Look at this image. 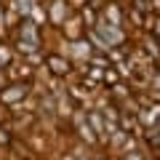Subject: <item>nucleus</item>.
Segmentation results:
<instances>
[{
    "label": "nucleus",
    "mask_w": 160,
    "mask_h": 160,
    "mask_svg": "<svg viewBox=\"0 0 160 160\" xmlns=\"http://www.w3.org/2000/svg\"><path fill=\"white\" fill-rule=\"evenodd\" d=\"M93 29H96V35L107 43L109 48H115V46H123L126 43V32H123V27H115V24H109V22H104L102 16H99V22L93 24Z\"/></svg>",
    "instance_id": "obj_1"
},
{
    "label": "nucleus",
    "mask_w": 160,
    "mask_h": 160,
    "mask_svg": "<svg viewBox=\"0 0 160 160\" xmlns=\"http://www.w3.org/2000/svg\"><path fill=\"white\" fill-rule=\"evenodd\" d=\"M48 19H51L53 24H64L67 22V3H64V0H53L51 8H48Z\"/></svg>",
    "instance_id": "obj_2"
},
{
    "label": "nucleus",
    "mask_w": 160,
    "mask_h": 160,
    "mask_svg": "<svg viewBox=\"0 0 160 160\" xmlns=\"http://www.w3.org/2000/svg\"><path fill=\"white\" fill-rule=\"evenodd\" d=\"M102 19H104V22H109V24H115V27H123V8H120L118 3H109V6L104 8Z\"/></svg>",
    "instance_id": "obj_3"
},
{
    "label": "nucleus",
    "mask_w": 160,
    "mask_h": 160,
    "mask_svg": "<svg viewBox=\"0 0 160 160\" xmlns=\"http://www.w3.org/2000/svg\"><path fill=\"white\" fill-rule=\"evenodd\" d=\"M48 67H51V72L64 75L69 69V64H67V59H62V56H48Z\"/></svg>",
    "instance_id": "obj_4"
},
{
    "label": "nucleus",
    "mask_w": 160,
    "mask_h": 160,
    "mask_svg": "<svg viewBox=\"0 0 160 160\" xmlns=\"http://www.w3.org/2000/svg\"><path fill=\"white\" fill-rule=\"evenodd\" d=\"M91 43H88V40H75L72 43V53H78V56H83V59H88L91 56Z\"/></svg>",
    "instance_id": "obj_5"
},
{
    "label": "nucleus",
    "mask_w": 160,
    "mask_h": 160,
    "mask_svg": "<svg viewBox=\"0 0 160 160\" xmlns=\"http://www.w3.org/2000/svg\"><path fill=\"white\" fill-rule=\"evenodd\" d=\"M144 48L149 51V59H155V62L160 59V43L152 38V35H147V38H144Z\"/></svg>",
    "instance_id": "obj_6"
},
{
    "label": "nucleus",
    "mask_w": 160,
    "mask_h": 160,
    "mask_svg": "<svg viewBox=\"0 0 160 160\" xmlns=\"http://www.w3.org/2000/svg\"><path fill=\"white\" fill-rule=\"evenodd\" d=\"M22 96H24V88H8V91H3V102L6 104L22 102Z\"/></svg>",
    "instance_id": "obj_7"
},
{
    "label": "nucleus",
    "mask_w": 160,
    "mask_h": 160,
    "mask_svg": "<svg viewBox=\"0 0 160 160\" xmlns=\"http://www.w3.org/2000/svg\"><path fill=\"white\" fill-rule=\"evenodd\" d=\"M149 13H160V0H149Z\"/></svg>",
    "instance_id": "obj_8"
},
{
    "label": "nucleus",
    "mask_w": 160,
    "mask_h": 160,
    "mask_svg": "<svg viewBox=\"0 0 160 160\" xmlns=\"http://www.w3.org/2000/svg\"><path fill=\"white\" fill-rule=\"evenodd\" d=\"M8 62V51H6V48H0V64H6Z\"/></svg>",
    "instance_id": "obj_9"
},
{
    "label": "nucleus",
    "mask_w": 160,
    "mask_h": 160,
    "mask_svg": "<svg viewBox=\"0 0 160 160\" xmlns=\"http://www.w3.org/2000/svg\"><path fill=\"white\" fill-rule=\"evenodd\" d=\"M152 139H155V147H160V131H158V133H155V136H152Z\"/></svg>",
    "instance_id": "obj_10"
},
{
    "label": "nucleus",
    "mask_w": 160,
    "mask_h": 160,
    "mask_svg": "<svg viewBox=\"0 0 160 160\" xmlns=\"http://www.w3.org/2000/svg\"><path fill=\"white\" fill-rule=\"evenodd\" d=\"M78 3H88V0H78Z\"/></svg>",
    "instance_id": "obj_11"
}]
</instances>
